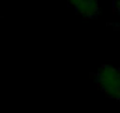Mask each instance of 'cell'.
<instances>
[{
    "label": "cell",
    "instance_id": "6da1fadb",
    "mask_svg": "<svg viewBox=\"0 0 120 113\" xmlns=\"http://www.w3.org/2000/svg\"><path fill=\"white\" fill-rule=\"evenodd\" d=\"M97 84L108 97L118 99L119 97V72L112 66H102L97 75Z\"/></svg>",
    "mask_w": 120,
    "mask_h": 113
},
{
    "label": "cell",
    "instance_id": "7a4b0ae2",
    "mask_svg": "<svg viewBox=\"0 0 120 113\" xmlns=\"http://www.w3.org/2000/svg\"><path fill=\"white\" fill-rule=\"evenodd\" d=\"M72 3L74 7H77L78 11L81 12H90L93 14L95 10V0H68Z\"/></svg>",
    "mask_w": 120,
    "mask_h": 113
}]
</instances>
